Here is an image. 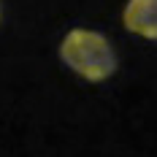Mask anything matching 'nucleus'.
<instances>
[{"mask_svg": "<svg viewBox=\"0 0 157 157\" xmlns=\"http://www.w3.org/2000/svg\"><path fill=\"white\" fill-rule=\"evenodd\" d=\"M63 63L87 81H106L117 71V54L106 35L87 27H76L60 44Z\"/></svg>", "mask_w": 157, "mask_h": 157, "instance_id": "f257e3e1", "label": "nucleus"}, {"mask_svg": "<svg viewBox=\"0 0 157 157\" xmlns=\"http://www.w3.org/2000/svg\"><path fill=\"white\" fill-rule=\"evenodd\" d=\"M122 25L141 38L157 41V0H127Z\"/></svg>", "mask_w": 157, "mask_h": 157, "instance_id": "f03ea898", "label": "nucleus"}]
</instances>
